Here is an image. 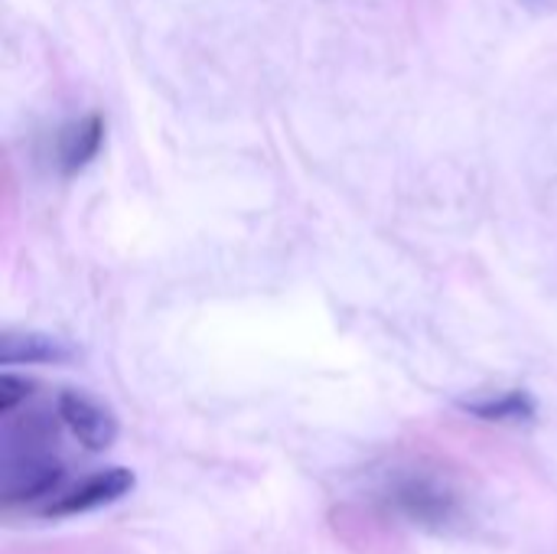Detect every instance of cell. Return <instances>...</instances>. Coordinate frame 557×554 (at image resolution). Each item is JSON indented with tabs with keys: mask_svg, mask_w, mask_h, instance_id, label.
<instances>
[{
	"mask_svg": "<svg viewBox=\"0 0 557 554\" xmlns=\"http://www.w3.org/2000/svg\"><path fill=\"white\" fill-rule=\"evenodd\" d=\"M75 349L65 340L36 330H7L0 336V366H62L72 362Z\"/></svg>",
	"mask_w": 557,
	"mask_h": 554,
	"instance_id": "obj_5",
	"label": "cell"
},
{
	"mask_svg": "<svg viewBox=\"0 0 557 554\" xmlns=\"http://www.w3.org/2000/svg\"><path fill=\"white\" fill-rule=\"evenodd\" d=\"M55 415L59 421L69 428V434L91 454L108 451L117 441V418L108 405H101L98 398L85 395V392H59L55 398Z\"/></svg>",
	"mask_w": 557,
	"mask_h": 554,
	"instance_id": "obj_3",
	"label": "cell"
},
{
	"mask_svg": "<svg viewBox=\"0 0 557 554\" xmlns=\"http://www.w3.org/2000/svg\"><path fill=\"white\" fill-rule=\"evenodd\" d=\"M23 428L26 434H20V428H7L3 438V506L39 503L65 480V467L52 447L55 428L42 418H29Z\"/></svg>",
	"mask_w": 557,
	"mask_h": 554,
	"instance_id": "obj_1",
	"label": "cell"
},
{
	"mask_svg": "<svg viewBox=\"0 0 557 554\" xmlns=\"http://www.w3.org/2000/svg\"><path fill=\"white\" fill-rule=\"evenodd\" d=\"M101 144H104V118L98 111L69 121L59 131V140H55V163H59V170L65 176L82 173L98 157Z\"/></svg>",
	"mask_w": 557,
	"mask_h": 554,
	"instance_id": "obj_6",
	"label": "cell"
},
{
	"mask_svg": "<svg viewBox=\"0 0 557 554\" xmlns=\"http://www.w3.org/2000/svg\"><path fill=\"white\" fill-rule=\"evenodd\" d=\"M460 408L480 421H490V424H532L539 415L535 398L522 389L486 395V398H470V402H460Z\"/></svg>",
	"mask_w": 557,
	"mask_h": 554,
	"instance_id": "obj_7",
	"label": "cell"
},
{
	"mask_svg": "<svg viewBox=\"0 0 557 554\" xmlns=\"http://www.w3.org/2000/svg\"><path fill=\"white\" fill-rule=\"evenodd\" d=\"M33 392L29 379H16V376H0V415H13Z\"/></svg>",
	"mask_w": 557,
	"mask_h": 554,
	"instance_id": "obj_8",
	"label": "cell"
},
{
	"mask_svg": "<svg viewBox=\"0 0 557 554\" xmlns=\"http://www.w3.org/2000/svg\"><path fill=\"white\" fill-rule=\"evenodd\" d=\"M385 503L408 522L428 529V532H450L463 519V503L460 493L424 470H408L398 473L385 487Z\"/></svg>",
	"mask_w": 557,
	"mask_h": 554,
	"instance_id": "obj_2",
	"label": "cell"
},
{
	"mask_svg": "<svg viewBox=\"0 0 557 554\" xmlns=\"http://www.w3.org/2000/svg\"><path fill=\"white\" fill-rule=\"evenodd\" d=\"M134 473L127 467H108V470H98L78 483H72L65 493L52 496L42 503V513L46 516H78V513H91V509H101V506H111L117 500H124L131 490H134Z\"/></svg>",
	"mask_w": 557,
	"mask_h": 554,
	"instance_id": "obj_4",
	"label": "cell"
}]
</instances>
